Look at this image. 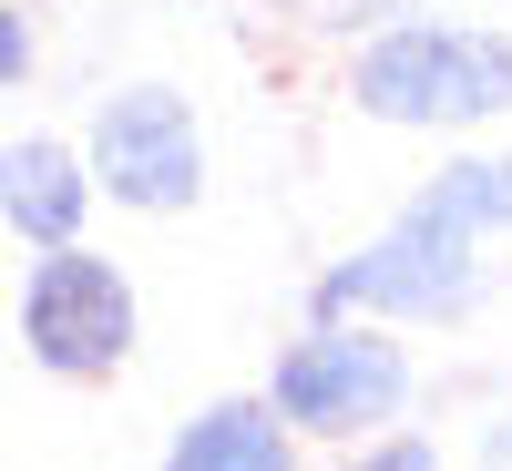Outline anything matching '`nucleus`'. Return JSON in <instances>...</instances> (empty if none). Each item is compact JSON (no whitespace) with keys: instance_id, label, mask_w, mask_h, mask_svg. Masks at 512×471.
I'll list each match as a JSON object with an SVG mask.
<instances>
[{"instance_id":"6e6552de","label":"nucleus","mask_w":512,"mask_h":471,"mask_svg":"<svg viewBox=\"0 0 512 471\" xmlns=\"http://www.w3.org/2000/svg\"><path fill=\"white\" fill-rule=\"evenodd\" d=\"M400 205H420V216H441V226H461V236L492 246V236H512V154L461 144V154H441Z\"/></svg>"},{"instance_id":"f03ea898","label":"nucleus","mask_w":512,"mask_h":471,"mask_svg":"<svg viewBox=\"0 0 512 471\" xmlns=\"http://www.w3.org/2000/svg\"><path fill=\"white\" fill-rule=\"evenodd\" d=\"M420 400V359L390 318H308L267 369V410L297 431V451H349L379 420H410Z\"/></svg>"},{"instance_id":"f8f14e48","label":"nucleus","mask_w":512,"mask_h":471,"mask_svg":"<svg viewBox=\"0 0 512 471\" xmlns=\"http://www.w3.org/2000/svg\"><path fill=\"white\" fill-rule=\"evenodd\" d=\"M472 451H482V461H502V471H512V410H502V420H492V431H482V441H472Z\"/></svg>"},{"instance_id":"39448f33","label":"nucleus","mask_w":512,"mask_h":471,"mask_svg":"<svg viewBox=\"0 0 512 471\" xmlns=\"http://www.w3.org/2000/svg\"><path fill=\"white\" fill-rule=\"evenodd\" d=\"M82 164L93 195L123 216H195L205 205V123L175 82H123L82 123Z\"/></svg>"},{"instance_id":"0eeeda50","label":"nucleus","mask_w":512,"mask_h":471,"mask_svg":"<svg viewBox=\"0 0 512 471\" xmlns=\"http://www.w3.org/2000/svg\"><path fill=\"white\" fill-rule=\"evenodd\" d=\"M164 461L175 471H287L297 431L267 410V390H246V400H205L195 420H175V431H164Z\"/></svg>"},{"instance_id":"9b49d317","label":"nucleus","mask_w":512,"mask_h":471,"mask_svg":"<svg viewBox=\"0 0 512 471\" xmlns=\"http://www.w3.org/2000/svg\"><path fill=\"white\" fill-rule=\"evenodd\" d=\"M31 72H41V31H31L21 0H0V93H21Z\"/></svg>"},{"instance_id":"1a4fd4ad","label":"nucleus","mask_w":512,"mask_h":471,"mask_svg":"<svg viewBox=\"0 0 512 471\" xmlns=\"http://www.w3.org/2000/svg\"><path fill=\"white\" fill-rule=\"evenodd\" d=\"M287 21H308V31H369V21H390V11H420V0H277Z\"/></svg>"},{"instance_id":"7ed1b4c3","label":"nucleus","mask_w":512,"mask_h":471,"mask_svg":"<svg viewBox=\"0 0 512 471\" xmlns=\"http://www.w3.org/2000/svg\"><path fill=\"white\" fill-rule=\"evenodd\" d=\"M492 267H482V236H461L441 216L400 205L369 246L328 256L308 277V318H390V328H461L482 318Z\"/></svg>"},{"instance_id":"20e7f679","label":"nucleus","mask_w":512,"mask_h":471,"mask_svg":"<svg viewBox=\"0 0 512 471\" xmlns=\"http://www.w3.org/2000/svg\"><path fill=\"white\" fill-rule=\"evenodd\" d=\"M21 349L41 379H62V390H93V379H113L123 359H134V338H144V297L134 277H123V256L103 246H31V267H21Z\"/></svg>"},{"instance_id":"423d86ee","label":"nucleus","mask_w":512,"mask_h":471,"mask_svg":"<svg viewBox=\"0 0 512 471\" xmlns=\"http://www.w3.org/2000/svg\"><path fill=\"white\" fill-rule=\"evenodd\" d=\"M93 164H82V144L62 134H11L0 144V226H11L21 246H62L93 226Z\"/></svg>"},{"instance_id":"f257e3e1","label":"nucleus","mask_w":512,"mask_h":471,"mask_svg":"<svg viewBox=\"0 0 512 471\" xmlns=\"http://www.w3.org/2000/svg\"><path fill=\"white\" fill-rule=\"evenodd\" d=\"M349 113L390 123V134H482L512 113V31L492 21H451V11H390L349 41V72H338Z\"/></svg>"},{"instance_id":"9d476101","label":"nucleus","mask_w":512,"mask_h":471,"mask_svg":"<svg viewBox=\"0 0 512 471\" xmlns=\"http://www.w3.org/2000/svg\"><path fill=\"white\" fill-rule=\"evenodd\" d=\"M349 451H359V471H441V441L431 431H390V420L369 441H349Z\"/></svg>"}]
</instances>
